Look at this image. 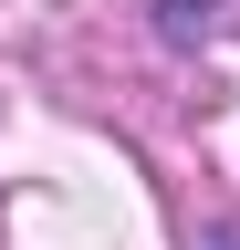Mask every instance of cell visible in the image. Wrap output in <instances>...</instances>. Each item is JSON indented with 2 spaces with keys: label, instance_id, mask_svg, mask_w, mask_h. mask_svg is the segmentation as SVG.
<instances>
[{
  "label": "cell",
  "instance_id": "1",
  "mask_svg": "<svg viewBox=\"0 0 240 250\" xmlns=\"http://www.w3.org/2000/svg\"><path fill=\"white\" fill-rule=\"evenodd\" d=\"M209 31V0H167V42H198Z\"/></svg>",
  "mask_w": 240,
  "mask_h": 250
}]
</instances>
